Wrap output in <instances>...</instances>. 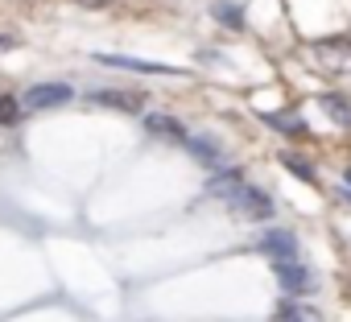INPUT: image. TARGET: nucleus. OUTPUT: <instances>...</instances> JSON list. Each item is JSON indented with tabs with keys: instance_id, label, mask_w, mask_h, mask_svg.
Returning a JSON list of instances; mask_svg holds the SVG:
<instances>
[{
	"instance_id": "1a4fd4ad",
	"label": "nucleus",
	"mask_w": 351,
	"mask_h": 322,
	"mask_svg": "<svg viewBox=\"0 0 351 322\" xmlns=\"http://www.w3.org/2000/svg\"><path fill=\"white\" fill-rule=\"evenodd\" d=\"M186 153H191L195 161H203L211 174H215V166H223V149H219L211 136H191V140H186Z\"/></svg>"
},
{
	"instance_id": "9d476101",
	"label": "nucleus",
	"mask_w": 351,
	"mask_h": 322,
	"mask_svg": "<svg viewBox=\"0 0 351 322\" xmlns=\"http://www.w3.org/2000/svg\"><path fill=\"white\" fill-rule=\"evenodd\" d=\"M277 322H322L314 306H302V301H285L277 310Z\"/></svg>"
},
{
	"instance_id": "39448f33",
	"label": "nucleus",
	"mask_w": 351,
	"mask_h": 322,
	"mask_svg": "<svg viewBox=\"0 0 351 322\" xmlns=\"http://www.w3.org/2000/svg\"><path fill=\"white\" fill-rule=\"evenodd\" d=\"M211 199H223V203H236L244 190H248V182H244V170H215L211 178H207V186H203Z\"/></svg>"
},
{
	"instance_id": "f03ea898",
	"label": "nucleus",
	"mask_w": 351,
	"mask_h": 322,
	"mask_svg": "<svg viewBox=\"0 0 351 322\" xmlns=\"http://www.w3.org/2000/svg\"><path fill=\"white\" fill-rule=\"evenodd\" d=\"M310 58H314L326 75H347V71H351V42H339V38L318 42V46L310 50Z\"/></svg>"
},
{
	"instance_id": "a211bd4d",
	"label": "nucleus",
	"mask_w": 351,
	"mask_h": 322,
	"mask_svg": "<svg viewBox=\"0 0 351 322\" xmlns=\"http://www.w3.org/2000/svg\"><path fill=\"white\" fill-rule=\"evenodd\" d=\"M83 5H108V0H83Z\"/></svg>"
},
{
	"instance_id": "2eb2a0df",
	"label": "nucleus",
	"mask_w": 351,
	"mask_h": 322,
	"mask_svg": "<svg viewBox=\"0 0 351 322\" xmlns=\"http://www.w3.org/2000/svg\"><path fill=\"white\" fill-rule=\"evenodd\" d=\"M215 17H219L228 29H240V25H244V17L236 13V5H215Z\"/></svg>"
},
{
	"instance_id": "f8f14e48",
	"label": "nucleus",
	"mask_w": 351,
	"mask_h": 322,
	"mask_svg": "<svg viewBox=\"0 0 351 322\" xmlns=\"http://www.w3.org/2000/svg\"><path fill=\"white\" fill-rule=\"evenodd\" d=\"M91 99H95V103H116V108H136V103H141L136 95H124V91H95Z\"/></svg>"
},
{
	"instance_id": "dca6fc26",
	"label": "nucleus",
	"mask_w": 351,
	"mask_h": 322,
	"mask_svg": "<svg viewBox=\"0 0 351 322\" xmlns=\"http://www.w3.org/2000/svg\"><path fill=\"white\" fill-rule=\"evenodd\" d=\"M273 128H285V132H302V120L298 116H289V112H281V116H265Z\"/></svg>"
},
{
	"instance_id": "f257e3e1",
	"label": "nucleus",
	"mask_w": 351,
	"mask_h": 322,
	"mask_svg": "<svg viewBox=\"0 0 351 322\" xmlns=\"http://www.w3.org/2000/svg\"><path fill=\"white\" fill-rule=\"evenodd\" d=\"M273 273H277V285H281V293H289V297H302V293H310L318 281H314V273L302 264V260H277L273 264Z\"/></svg>"
},
{
	"instance_id": "9b49d317",
	"label": "nucleus",
	"mask_w": 351,
	"mask_h": 322,
	"mask_svg": "<svg viewBox=\"0 0 351 322\" xmlns=\"http://www.w3.org/2000/svg\"><path fill=\"white\" fill-rule=\"evenodd\" d=\"M318 103L326 108V116H330L335 124H351V108H347V99H343V95H322Z\"/></svg>"
},
{
	"instance_id": "6ab92c4d",
	"label": "nucleus",
	"mask_w": 351,
	"mask_h": 322,
	"mask_svg": "<svg viewBox=\"0 0 351 322\" xmlns=\"http://www.w3.org/2000/svg\"><path fill=\"white\" fill-rule=\"evenodd\" d=\"M343 182H347V186H351V166H347V174H343Z\"/></svg>"
},
{
	"instance_id": "423d86ee",
	"label": "nucleus",
	"mask_w": 351,
	"mask_h": 322,
	"mask_svg": "<svg viewBox=\"0 0 351 322\" xmlns=\"http://www.w3.org/2000/svg\"><path fill=\"white\" fill-rule=\"evenodd\" d=\"M256 248H261L265 256H273V264H277V260H298V240H293V232H265V236L256 240Z\"/></svg>"
},
{
	"instance_id": "7ed1b4c3",
	"label": "nucleus",
	"mask_w": 351,
	"mask_h": 322,
	"mask_svg": "<svg viewBox=\"0 0 351 322\" xmlns=\"http://www.w3.org/2000/svg\"><path fill=\"white\" fill-rule=\"evenodd\" d=\"M75 91L66 87V83H38V87H29L25 95H21V108L25 112H42V108H58V103H66Z\"/></svg>"
},
{
	"instance_id": "f3484780",
	"label": "nucleus",
	"mask_w": 351,
	"mask_h": 322,
	"mask_svg": "<svg viewBox=\"0 0 351 322\" xmlns=\"http://www.w3.org/2000/svg\"><path fill=\"white\" fill-rule=\"evenodd\" d=\"M9 50H17V38H5V34H0V54H9Z\"/></svg>"
},
{
	"instance_id": "20e7f679",
	"label": "nucleus",
	"mask_w": 351,
	"mask_h": 322,
	"mask_svg": "<svg viewBox=\"0 0 351 322\" xmlns=\"http://www.w3.org/2000/svg\"><path fill=\"white\" fill-rule=\"evenodd\" d=\"M232 207H236V219H244V223H265V219H273V199H269L265 190H256V186H248Z\"/></svg>"
},
{
	"instance_id": "6e6552de",
	"label": "nucleus",
	"mask_w": 351,
	"mask_h": 322,
	"mask_svg": "<svg viewBox=\"0 0 351 322\" xmlns=\"http://www.w3.org/2000/svg\"><path fill=\"white\" fill-rule=\"evenodd\" d=\"M145 128H149V132H157V136H165V140H178V145H186V140H191V136H186V128H182V120L161 116V112H149V116H145Z\"/></svg>"
},
{
	"instance_id": "ddd939ff",
	"label": "nucleus",
	"mask_w": 351,
	"mask_h": 322,
	"mask_svg": "<svg viewBox=\"0 0 351 322\" xmlns=\"http://www.w3.org/2000/svg\"><path fill=\"white\" fill-rule=\"evenodd\" d=\"M21 112H25V108H21L13 95H0V124H17Z\"/></svg>"
},
{
	"instance_id": "0eeeda50",
	"label": "nucleus",
	"mask_w": 351,
	"mask_h": 322,
	"mask_svg": "<svg viewBox=\"0 0 351 322\" xmlns=\"http://www.w3.org/2000/svg\"><path fill=\"white\" fill-rule=\"evenodd\" d=\"M104 66H124V71H145V75H178L165 62H145V58H128V54H95Z\"/></svg>"
},
{
	"instance_id": "4468645a",
	"label": "nucleus",
	"mask_w": 351,
	"mask_h": 322,
	"mask_svg": "<svg viewBox=\"0 0 351 322\" xmlns=\"http://www.w3.org/2000/svg\"><path fill=\"white\" fill-rule=\"evenodd\" d=\"M281 166H289V170H293V174L302 178V182H314V170L306 166V161H302V157H293V153H285V157H281Z\"/></svg>"
}]
</instances>
